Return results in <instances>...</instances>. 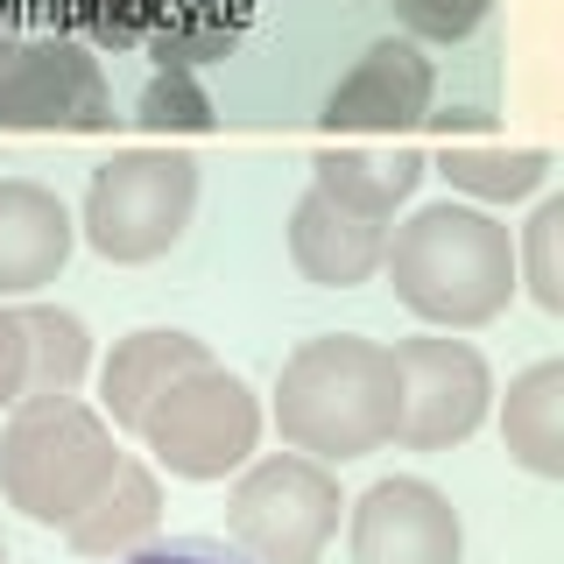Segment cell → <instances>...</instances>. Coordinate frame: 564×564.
<instances>
[{
  "label": "cell",
  "mask_w": 564,
  "mask_h": 564,
  "mask_svg": "<svg viewBox=\"0 0 564 564\" xmlns=\"http://www.w3.org/2000/svg\"><path fill=\"white\" fill-rule=\"evenodd\" d=\"M381 269L395 304L431 332H480L516 304V234L466 198H437L388 226Z\"/></svg>",
  "instance_id": "6da1fadb"
},
{
  "label": "cell",
  "mask_w": 564,
  "mask_h": 564,
  "mask_svg": "<svg viewBox=\"0 0 564 564\" xmlns=\"http://www.w3.org/2000/svg\"><path fill=\"white\" fill-rule=\"evenodd\" d=\"M269 416L282 452H304L317 466L375 458L395 437V360L367 332H317L282 360Z\"/></svg>",
  "instance_id": "7a4b0ae2"
},
{
  "label": "cell",
  "mask_w": 564,
  "mask_h": 564,
  "mask_svg": "<svg viewBox=\"0 0 564 564\" xmlns=\"http://www.w3.org/2000/svg\"><path fill=\"white\" fill-rule=\"evenodd\" d=\"M120 466V431L85 395H22L0 431V501L35 529H70Z\"/></svg>",
  "instance_id": "3957f363"
},
{
  "label": "cell",
  "mask_w": 564,
  "mask_h": 564,
  "mask_svg": "<svg viewBox=\"0 0 564 564\" xmlns=\"http://www.w3.org/2000/svg\"><path fill=\"white\" fill-rule=\"evenodd\" d=\"M198 212V163L170 141L155 149H113L85 176L78 198V240L113 269H149L191 234Z\"/></svg>",
  "instance_id": "277c9868"
},
{
  "label": "cell",
  "mask_w": 564,
  "mask_h": 564,
  "mask_svg": "<svg viewBox=\"0 0 564 564\" xmlns=\"http://www.w3.org/2000/svg\"><path fill=\"white\" fill-rule=\"evenodd\" d=\"M261 395L247 388L234 367L205 360L191 375H176L163 395L141 410L134 437L149 445V458L170 473V480H191V487H212V480H234L247 458L261 452Z\"/></svg>",
  "instance_id": "5b68a950"
},
{
  "label": "cell",
  "mask_w": 564,
  "mask_h": 564,
  "mask_svg": "<svg viewBox=\"0 0 564 564\" xmlns=\"http://www.w3.org/2000/svg\"><path fill=\"white\" fill-rule=\"evenodd\" d=\"M339 522V466H317L304 452H254L226 494V536L247 564H325Z\"/></svg>",
  "instance_id": "8992f818"
},
{
  "label": "cell",
  "mask_w": 564,
  "mask_h": 564,
  "mask_svg": "<svg viewBox=\"0 0 564 564\" xmlns=\"http://www.w3.org/2000/svg\"><path fill=\"white\" fill-rule=\"evenodd\" d=\"M395 437L402 452H452L494 416V367L487 352L458 332H423V339H395Z\"/></svg>",
  "instance_id": "52a82bcc"
},
{
  "label": "cell",
  "mask_w": 564,
  "mask_h": 564,
  "mask_svg": "<svg viewBox=\"0 0 564 564\" xmlns=\"http://www.w3.org/2000/svg\"><path fill=\"white\" fill-rule=\"evenodd\" d=\"M0 128H113V93H106L99 57L70 35H0Z\"/></svg>",
  "instance_id": "ba28073f"
},
{
  "label": "cell",
  "mask_w": 564,
  "mask_h": 564,
  "mask_svg": "<svg viewBox=\"0 0 564 564\" xmlns=\"http://www.w3.org/2000/svg\"><path fill=\"white\" fill-rule=\"evenodd\" d=\"M346 551L352 564H466V522L445 487L388 473L346 501Z\"/></svg>",
  "instance_id": "9c48e42d"
},
{
  "label": "cell",
  "mask_w": 564,
  "mask_h": 564,
  "mask_svg": "<svg viewBox=\"0 0 564 564\" xmlns=\"http://www.w3.org/2000/svg\"><path fill=\"white\" fill-rule=\"evenodd\" d=\"M431 93H437V70L423 57V43L381 35L325 93V113L317 120H325V134H395V128H416L431 113Z\"/></svg>",
  "instance_id": "30bf717a"
},
{
  "label": "cell",
  "mask_w": 564,
  "mask_h": 564,
  "mask_svg": "<svg viewBox=\"0 0 564 564\" xmlns=\"http://www.w3.org/2000/svg\"><path fill=\"white\" fill-rule=\"evenodd\" d=\"M78 219L50 184L35 176H0V304L8 296H43L64 275Z\"/></svg>",
  "instance_id": "8fae6325"
},
{
  "label": "cell",
  "mask_w": 564,
  "mask_h": 564,
  "mask_svg": "<svg viewBox=\"0 0 564 564\" xmlns=\"http://www.w3.org/2000/svg\"><path fill=\"white\" fill-rule=\"evenodd\" d=\"M388 254V219H367V212L339 205L332 191H304L290 212V261L296 275L317 282V290H360V282L381 275Z\"/></svg>",
  "instance_id": "7c38bea8"
},
{
  "label": "cell",
  "mask_w": 564,
  "mask_h": 564,
  "mask_svg": "<svg viewBox=\"0 0 564 564\" xmlns=\"http://www.w3.org/2000/svg\"><path fill=\"white\" fill-rule=\"evenodd\" d=\"M205 360H212L205 339H191V332H176V325H141L128 339H113V352L99 360V402L93 410L113 423V431H134L141 410H149L176 375H191V367H205Z\"/></svg>",
  "instance_id": "4fadbf2b"
},
{
  "label": "cell",
  "mask_w": 564,
  "mask_h": 564,
  "mask_svg": "<svg viewBox=\"0 0 564 564\" xmlns=\"http://www.w3.org/2000/svg\"><path fill=\"white\" fill-rule=\"evenodd\" d=\"M501 416V452L536 480H564V360H536L508 381L494 402Z\"/></svg>",
  "instance_id": "5bb4252c"
},
{
  "label": "cell",
  "mask_w": 564,
  "mask_h": 564,
  "mask_svg": "<svg viewBox=\"0 0 564 564\" xmlns=\"http://www.w3.org/2000/svg\"><path fill=\"white\" fill-rule=\"evenodd\" d=\"M155 529H163V480H155V466H141V458L120 452L113 480L93 494V508H85L64 536H70L78 557H128Z\"/></svg>",
  "instance_id": "9a60e30c"
},
{
  "label": "cell",
  "mask_w": 564,
  "mask_h": 564,
  "mask_svg": "<svg viewBox=\"0 0 564 564\" xmlns=\"http://www.w3.org/2000/svg\"><path fill=\"white\" fill-rule=\"evenodd\" d=\"M423 155L395 149V155H367V149H317L311 155V184L332 191L339 205L367 212V219H395V205L423 184Z\"/></svg>",
  "instance_id": "2e32d148"
},
{
  "label": "cell",
  "mask_w": 564,
  "mask_h": 564,
  "mask_svg": "<svg viewBox=\"0 0 564 564\" xmlns=\"http://www.w3.org/2000/svg\"><path fill=\"white\" fill-rule=\"evenodd\" d=\"M437 176L452 184V198L466 205H516L536 198L551 176V149H494V141H445L437 149Z\"/></svg>",
  "instance_id": "e0dca14e"
},
{
  "label": "cell",
  "mask_w": 564,
  "mask_h": 564,
  "mask_svg": "<svg viewBox=\"0 0 564 564\" xmlns=\"http://www.w3.org/2000/svg\"><path fill=\"white\" fill-rule=\"evenodd\" d=\"M240 43H247V0H176L141 50L155 57V70H198L226 64Z\"/></svg>",
  "instance_id": "ac0fdd59"
},
{
  "label": "cell",
  "mask_w": 564,
  "mask_h": 564,
  "mask_svg": "<svg viewBox=\"0 0 564 564\" xmlns=\"http://www.w3.org/2000/svg\"><path fill=\"white\" fill-rule=\"evenodd\" d=\"M22 332H29V395H78L99 360L85 317L64 304H29Z\"/></svg>",
  "instance_id": "d6986e66"
},
{
  "label": "cell",
  "mask_w": 564,
  "mask_h": 564,
  "mask_svg": "<svg viewBox=\"0 0 564 564\" xmlns=\"http://www.w3.org/2000/svg\"><path fill=\"white\" fill-rule=\"evenodd\" d=\"M516 290H529L536 311H564V198H543L516 234Z\"/></svg>",
  "instance_id": "ffe728a7"
},
{
  "label": "cell",
  "mask_w": 564,
  "mask_h": 564,
  "mask_svg": "<svg viewBox=\"0 0 564 564\" xmlns=\"http://www.w3.org/2000/svg\"><path fill=\"white\" fill-rule=\"evenodd\" d=\"M134 120L149 134H212L219 128V106L198 85V70H155L134 99Z\"/></svg>",
  "instance_id": "44dd1931"
},
{
  "label": "cell",
  "mask_w": 564,
  "mask_h": 564,
  "mask_svg": "<svg viewBox=\"0 0 564 564\" xmlns=\"http://www.w3.org/2000/svg\"><path fill=\"white\" fill-rule=\"evenodd\" d=\"M176 0H70V14L85 22L99 50H141L155 29H163V14Z\"/></svg>",
  "instance_id": "7402d4cb"
},
{
  "label": "cell",
  "mask_w": 564,
  "mask_h": 564,
  "mask_svg": "<svg viewBox=\"0 0 564 564\" xmlns=\"http://www.w3.org/2000/svg\"><path fill=\"white\" fill-rule=\"evenodd\" d=\"M410 43H466L494 14V0H388Z\"/></svg>",
  "instance_id": "603a6c76"
},
{
  "label": "cell",
  "mask_w": 564,
  "mask_h": 564,
  "mask_svg": "<svg viewBox=\"0 0 564 564\" xmlns=\"http://www.w3.org/2000/svg\"><path fill=\"white\" fill-rule=\"evenodd\" d=\"M120 564H247V557L226 551V543H212V536H149Z\"/></svg>",
  "instance_id": "cb8c5ba5"
},
{
  "label": "cell",
  "mask_w": 564,
  "mask_h": 564,
  "mask_svg": "<svg viewBox=\"0 0 564 564\" xmlns=\"http://www.w3.org/2000/svg\"><path fill=\"white\" fill-rule=\"evenodd\" d=\"M29 395V332H22V311L0 304V410Z\"/></svg>",
  "instance_id": "d4e9b609"
},
{
  "label": "cell",
  "mask_w": 564,
  "mask_h": 564,
  "mask_svg": "<svg viewBox=\"0 0 564 564\" xmlns=\"http://www.w3.org/2000/svg\"><path fill=\"white\" fill-rule=\"evenodd\" d=\"M0 564H8V536H0Z\"/></svg>",
  "instance_id": "484cf974"
}]
</instances>
